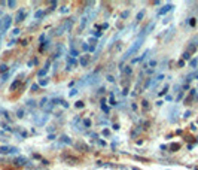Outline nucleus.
<instances>
[{
  "label": "nucleus",
  "mask_w": 198,
  "mask_h": 170,
  "mask_svg": "<svg viewBox=\"0 0 198 170\" xmlns=\"http://www.w3.org/2000/svg\"><path fill=\"white\" fill-rule=\"evenodd\" d=\"M0 43H2V41H0Z\"/></svg>",
  "instance_id": "a18cd8bd"
},
{
  "label": "nucleus",
  "mask_w": 198,
  "mask_h": 170,
  "mask_svg": "<svg viewBox=\"0 0 198 170\" xmlns=\"http://www.w3.org/2000/svg\"><path fill=\"white\" fill-rule=\"evenodd\" d=\"M38 88H39V85H38V84L32 85V91H38Z\"/></svg>",
  "instance_id": "c85d7f7f"
},
{
  "label": "nucleus",
  "mask_w": 198,
  "mask_h": 170,
  "mask_svg": "<svg viewBox=\"0 0 198 170\" xmlns=\"http://www.w3.org/2000/svg\"><path fill=\"white\" fill-rule=\"evenodd\" d=\"M148 54H149V49H148V51H146V52H145V54H143L142 57H139V58H134V60H133V63H139V61H143V60H145V58L148 57Z\"/></svg>",
  "instance_id": "423d86ee"
},
{
  "label": "nucleus",
  "mask_w": 198,
  "mask_h": 170,
  "mask_svg": "<svg viewBox=\"0 0 198 170\" xmlns=\"http://www.w3.org/2000/svg\"><path fill=\"white\" fill-rule=\"evenodd\" d=\"M149 85H151V79H148V81H146V85H145V88H148Z\"/></svg>",
  "instance_id": "a19ab883"
},
{
  "label": "nucleus",
  "mask_w": 198,
  "mask_h": 170,
  "mask_svg": "<svg viewBox=\"0 0 198 170\" xmlns=\"http://www.w3.org/2000/svg\"><path fill=\"white\" fill-rule=\"evenodd\" d=\"M128 15H130V11H124L121 17H122V18H128Z\"/></svg>",
  "instance_id": "4be33fe9"
},
{
  "label": "nucleus",
  "mask_w": 198,
  "mask_h": 170,
  "mask_svg": "<svg viewBox=\"0 0 198 170\" xmlns=\"http://www.w3.org/2000/svg\"><path fill=\"white\" fill-rule=\"evenodd\" d=\"M182 57H183V61H185V60H189V58H191V52H188V51H186V52H183V55H182Z\"/></svg>",
  "instance_id": "ddd939ff"
},
{
  "label": "nucleus",
  "mask_w": 198,
  "mask_h": 170,
  "mask_svg": "<svg viewBox=\"0 0 198 170\" xmlns=\"http://www.w3.org/2000/svg\"><path fill=\"white\" fill-rule=\"evenodd\" d=\"M42 17H43V11H38V12L34 14V18H36V20H39Z\"/></svg>",
  "instance_id": "4468645a"
},
{
  "label": "nucleus",
  "mask_w": 198,
  "mask_h": 170,
  "mask_svg": "<svg viewBox=\"0 0 198 170\" xmlns=\"http://www.w3.org/2000/svg\"><path fill=\"white\" fill-rule=\"evenodd\" d=\"M61 12H63V14L69 12V8H67V6H63V8H61Z\"/></svg>",
  "instance_id": "c756f323"
},
{
  "label": "nucleus",
  "mask_w": 198,
  "mask_h": 170,
  "mask_svg": "<svg viewBox=\"0 0 198 170\" xmlns=\"http://www.w3.org/2000/svg\"><path fill=\"white\" fill-rule=\"evenodd\" d=\"M179 66H180V67H183V66H185V61H183V60H180V61H179Z\"/></svg>",
  "instance_id": "4c0bfd02"
},
{
  "label": "nucleus",
  "mask_w": 198,
  "mask_h": 170,
  "mask_svg": "<svg viewBox=\"0 0 198 170\" xmlns=\"http://www.w3.org/2000/svg\"><path fill=\"white\" fill-rule=\"evenodd\" d=\"M48 139H49V140H54V139H55V136H54V134H49V136H48Z\"/></svg>",
  "instance_id": "ea45409f"
},
{
  "label": "nucleus",
  "mask_w": 198,
  "mask_h": 170,
  "mask_svg": "<svg viewBox=\"0 0 198 170\" xmlns=\"http://www.w3.org/2000/svg\"><path fill=\"white\" fill-rule=\"evenodd\" d=\"M143 108H145V109H148V108H149V105H148V102H143Z\"/></svg>",
  "instance_id": "58836bf2"
},
{
  "label": "nucleus",
  "mask_w": 198,
  "mask_h": 170,
  "mask_svg": "<svg viewBox=\"0 0 198 170\" xmlns=\"http://www.w3.org/2000/svg\"><path fill=\"white\" fill-rule=\"evenodd\" d=\"M10 17H4V20H3V33H4V30H8V27H9V24H10Z\"/></svg>",
  "instance_id": "39448f33"
},
{
  "label": "nucleus",
  "mask_w": 198,
  "mask_h": 170,
  "mask_svg": "<svg viewBox=\"0 0 198 170\" xmlns=\"http://www.w3.org/2000/svg\"><path fill=\"white\" fill-rule=\"evenodd\" d=\"M86 63H88V58H86V57L80 60V64H82V66H86Z\"/></svg>",
  "instance_id": "a878e982"
},
{
  "label": "nucleus",
  "mask_w": 198,
  "mask_h": 170,
  "mask_svg": "<svg viewBox=\"0 0 198 170\" xmlns=\"http://www.w3.org/2000/svg\"><path fill=\"white\" fill-rule=\"evenodd\" d=\"M171 9H173V5L167 3L165 6H162V8H161V9L158 11V15H165V14H167V12H170Z\"/></svg>",
  "instance_id": "f03ea898"
},
{
  "label": "nucleus",
  "mask_w": 198,
  "mask_h": 170,
  "mask_svg": "<svg viewBox=\"0 0 198 170\" xmlns=\"http://www.w3.org/2000/svg\"><path fill=\"white\" fill-rule=\"evenodd\" d=\"M109 102H110V105H116V102H115V97H113V94H110V97H109Z\"/></svg>",
  "instance_id": "aec40b11"
},
{
  "label": "nucleus",
  "mask_w": 198,
  "mask_h": 170,
  "mask_svg": "<svg viewBox=\"0 0 198 170\" xmlns=\"http://www.w3.org/2000/svg\"><path fill=\"white\" fill-rule=\"evenodd\" d=\"M20 32H21V30H20V29H15V30H14V32H12V33H14V35H18V33H20Z\"/></svg>",
  "instance_id": "e433bc0d"
},
{
  "label": "nucleus",
  "mask_w": 198,
  "mask_h": 170,
  "mask_svg": "<svg viewBox=\"0 0 198 170\" xmlns=\"http://www.w3.org/2000/svg\"><path fill=\"white\" fill-rule=\"evenodd\" d=\"M122 72H124V73H125V75H130V73H131V72H133V69H131V67H130V66H127V67H125V69H122Z\"/></svg>",
  "instance_id": "f8f14e48"
},
{
  "label": "nucleus",
  "mask_w": 198,
  "mask_h": 170,
  "mask_svg": "<svg viewBox=\"0 0 198 170\" xmlns=\"http://www.w3.org/2000/svg\"><path fill=\"white\" fill-rule=\"evenodd\" d=\"M142 42H143V38H139V39H137L136 42L133 43V46H131V48H130V49H128V51L125 52V55H124V58H127V57H131V55H133L134 52H137V49L140 48V45H142Z\"/></svg>",
  "instance_id": "f257e3e1"
},
{
  "label": "nucleus",
  "mask_w": 198,
  "mask_h": 170,
  "mask_svg": "<svg viewBox=\"0 0 198 170\" xmlns=\"http://www.w3.org/2000/svg\"><path fill=\"white\" fill-rule=\"evenodd\" d=\"M189 64H191V67H197L198 60H197V58H194V60H191V63H189Z\"/></svg>",
  "instance_id": "2eb2a0df"
},
{
  "label": "nucleus",
  "mask_w": 198,
  "mask_h": 170,
  "mask_svg": "<svg viewBox=\"0 0 198 170\" xmlns=\"http://www.w3.org/2000/svg\"><path fill=\"white\" fill-rule=\"evenodd\" d=\"M82 49H83V51H89V46H88V43H83V45H82Z\"/></svg>",
  "instance_id": "cd10ccee"
},
{
  "label": "nucleus",
  "mask_w": 198,
  "mask_h": 170,
  "mask_svg": "<svg viewBox=\"0 0 198 170\" xmlns=\"http://www.w3.org/2000/svg\"><path fill=\"white\" fill-rule=\"evenodd\" d=\"M83 126H85V127H91V121H89L88 118H86V120H83Z\"/></svg>",
  "instance_id": "412c9836"
},
{
  "label": "nucleus",
  "mask_w": 198,
  "mask_h": 170,
  "mask_svg": "<svg viewBox=\"0 0 198 170\" xmlns=\"http://www.w3.org/2000/svg\"><path fill=\"white\" fill-rule=\"evenodd\" d=\"M101 109H103V111H104L106 114H109V108H107V106L104 105V102H103V105H101Z\"/></svg>",
  "instance_id": "393cba45"
},
{
  "label": "nucleus",
  "mask_w": 198,
  "mask_h": 170,
  "mask_svg": "<svg viewBox=\"0 0 198 170\" xmlns=\"http://www.w3.org/2000/svg\"><path fill=\"white\" fill-rule=\"evenodd\" d=\"M8 76H9V72H8V73H4V75H2V79H0V81H2V82H4Z\"/></svg>",
  "instance_id": "bb28decb"
},
{
  "label": "nucleus",
  "mask_w": 198,
  "mask_h": 170,
  "mask_svg": "<svg viewBox=\"0 0 198 170\" xmlns=\"http://www.w3.org/2000/svg\"><path fill=\"white\" fill-rule=\"evenodd\" d=\"M189 24H191V26H195V18H191V20H189Z\"/></svg>",
  "instance_id": "72a5a7b5"
},
{
  "label": "nucleus",
  "mask_w": 198,
  "mask_h": 170,
  "mask_svg": "<svg viewBox=\"0 0 198 170\" xmlns=\"http://www.w3.org/2000/svg\"><path fill=\"white\" fill-rule=\"evenodd\" d=\"M192 76H194L195 79H198V72H195V73H192Z\"/></svg>",
  "instance_id": "37998d69"
},
{
  "label": "nucleus",
  "mask_w": 198,
  "mask_h": 170,
  "mask_svg": "<svg viewBox=\"0 0 198 170\" xmlns=\"http://www.w3.org/2000/svg\"><path fill=\"white\" fill-rule=\"evenodd\" d=\"M26 163H27L26 158H16V160H15V166H24Z\"/></svg>",
  "instance_id": "0eeeda50"
},
{
  "label": "nucleus",
  "mask_w": 198,
  "mask_h": 170,
  "mask_svg": "<svg viewBox=\"0 0 198 170\" xmlns=\"http://www.w3.org/2000/svg\"><path fill=\"white\" fill-rule=\"evenodd\" d=\"M48 70H49V63H48L43 69H40L39 72H38V76H40V78H42V76H45V75L48 73Z\"/></svg>",
  "instance_id": "20e7f679"
},
{
  "label": "nucleus",
  "mask_w": 198,
  "mask_h": 170,
  "mask_svg": "<svg viewBox=\"0 0 198 170\" xmlns=\"http://www.w3.org/2000/svg\"><path fill=\"white\" fill-rule=\"evenodd\" d=\"M10 151V146H0V154H8Z\"/></svg>",
  "instance_id": "1a4fd4ad"
},
{
  "label": "nucleus",
  "mask_w": 198,
  "mask_h": 170,
  "mask_svg": "<svg viewBox=\"0 0 198 170\" xmlns=\"http://www.w3.org/2000/svg\"><path fill=\"white\" fill-rule=\"evenodd\" d=\"M86 26V18H82V21H80V29H83Z\"/></svg>",
  "instance_id": "5701e85b"
},
{
  "label": "nucleus",
  "mask_w": 198,
  "mask_h": 170,
  "mask_svg": "<svg viewBox=\"0 0 198 170\" xmlns=\"http://www.w3.org/2000/svg\"><path fill=\"white\" fill-rule=\"evenodd\" d=\"M61 140H63L64 143H72V140H70L67 136H63V137H61Z\"/></svg>",
  "instance_id": "a211bd4d"
},
{
  "label": "nucleus",
  "mask_w": 198,
  "mask_h": 170,
  "mask_svg": "<svg viewBox=\"0 0 198 170\" xmlns=\"http://www.w3.org/2000/svg\"><path fill=\"white\" fill-rule=\"evenodd\" d=\"M167 90H168V85H165V87L162 88V91H159V96H164V94L167 93Z\"/></svg>",
  "instance_id": "6ab92c4d"
},
{
  "label": "nucleus",
  "mask_w": 198,
  "mask_h": 170,
  "mask_svg": "<svg viewBox=\"0 0 198 170\" xmlns=\"http://www.w3.org/2000/svg\"><path fill=\"white\" fill-rule=\"evenodd\" d=\"M170 148H171V149L174 151V149H179V145H177V143H173V145H171Z\"/></svg>",
  "instance_id": "473e14b6"
},
{
  "label": "nucleus",
  "mask_w": 198,
  "mask_h": 170,
  "mask_svg": "<svg viewBox=\"0 0 198 170\" xmlns=\"http://www.w3.org/2000/svg\"><path fill=\"white\" fill-rule=\"evenodd\" d=\"M16 114H18V117H20V118H22V117H24V111H21V109H20Z\"/></svg>",
  "instance_id": "2f4dec72"
},
{
  "label": "nucleus",
  "mask_w": 198,
  "mask_h": 170,
  "mask_svg": "<svg viewBox=\"0 0 198 170\" xmlns=\"http://www.w3.org/2000/svg\"><path fill=\"white\" fill-rule=\"evenodd\" d=\"M20 85H21V81H18V79H16L15 82H12V85H10V91H15Z\"/></svg>",
  "instance_id": "6e6552de"
},
{
  "label": "nucleus",
  "mask_w": 198,
  "mask_h": 170,
  "mask_svg": "<svg viewBox=\"0 0 198 170\" xmlns=\"http://www.w3.org/2000/svg\"><path fill=\"white\" fill-rule=\"evenodd\" d=\"M149 66L155 67V66H157V61H155V60H151V61H149Z\"/></svg>",
  "instance_id": "7c9ffc66"
},
{
  "label": "nucleus",
  "mask_w": 198,
  "mask_h": 170,
  "mask_svg": "<svg viewBox=\"0 0 198 170\" xmlns=\"http://www.w3.org/2000/svg\"><path fill=\"white\" fill-rule=\"evenodd\" d=\"M24 17H26V12H24L22 9H20L18 14H16V17H15V21H16V23H21V21L24 20Z\"/></svg>",
  "instance_id": "7ed1b4c3"
},
{
  "label": "nucleus",
  "mask_w": 198,
  "mask_h": 170,
  "mask_svg": "<svg viewBox=\"0 0 198 170\" xmlns=\"http://www.w3.org/2000/svg\"><path fill=\"white\" fill-rule=\"evenodd\" d=\"M101 32H92V36H95V38H101Z\"/></svg>",
  "instance_id": "b1692460"
},
{
  "label": "nucleus",
  "mask_w": 198,
  "mask_h": 170,
  "mask_svg": "<svg viewBox=\"0 0 198 170\" xmlns=\"http://www.w3.org/2000/svg\"><path fill=\"white\" fill-rule=\"evenodd\" d=\"M76 93H78V91H76V90H72V91H70V96H75V94H76Z\"/></svg>",
  "instance_id": "79ce46f5"
},
{
  "label": "nucleus",
  "mask_w": 198,
  "mask_h": 170,
  "mask_svg": "<svg viewBox=\"0 0 198 170\" xmlns=\"http://www.w3.org/2000/svg\"><path fill=\"white\" fill-rule=\"evenodd\" d=\"M143 15H145V12H143V11H142V12H139V14H137V17H136V20H137V21H140V20L143 18Z\"/></svg>",
  "instance_id": "f3484780"
},
{
  "label": "nucleus",
  "mask_w": 198,
  "mask_h": 170,
  "mask_svg": "<svg viewBox=\"0 0 198 170\" xmlns=\"http://www.w3.org/2000/svg\"><path fill=\"white\" fill-rule=\"evenodd\" d=\"M48 84H49V79H48V78H43V79H40L39 81L40 87H45V85H48Z\"/></svg>",
  "instance_id": "9d476101"
},
{
  "label": "nucleus",
  "mask_w": 198,
  "mask_h": 170,
  "mask_svg": "<svg viewBox=\"0 0 198 170\" xmlns=\"http://www.w3.org/2000/svg\"><path fill=\"white\" fill-rule=\"evenodd\" d=\"M112 128H113V130H118L119 126H118V124H113V127H112Z\"/></svg>",
  "instance_id": "c03bdc74"
},
{
  "label": "nucleus",
  "mask_w": 198,
  "mask_h": 170,
  "mask_svg": "<svg viewBox=\"0 0 198 170\" xmlns=\"http://www.w3.org/2000/svg\"><path fill=\"white\" fill-rule=\"evenodd\" d=\"M0 73H8V66L6 64H0Z\"/></svg>",
  "instance_id": "9b49d317"
},
{
  "label": "nucleus",
  "mask_w": 198,
  "mask_h": 170,
  "mask_svg": "<svg viewBox=\"0 0 198 170\" xmlns=\"http://www.w3.org/2000/svg\"><path fill=\"white\" fill-rule=\"evenodd\" d=\"M76 108H83V103H82V102H78V103H76Z\"/></svg>",
  "instance_id": "c9c22d12"
},
{
  "label": "nucleus",
  "mask_w": 198,
  "mask_h": 170,
  "mask_svg": "<svg viewBox=\"0 0 198 170\" xmlns=\"http://www.w3.org/2000/svg\"><path fill=\"white\" fill-rule=\"evenodd\" d=\"M6 5H8L9 8H15V5H16V2H15V0H10V2H8Z\"/></svg>",
  "instance_id": "dca6fc26"
},
{
  "label": "nucleus",
  "mask_w": 198,
  "mask_h": 170,
  "mask_svg": "<svg viewBox=\"0 0 198 170\" xmlns=\"http://www.w3.org/2000/svg\"><path fill=\"white\" fill-rule=\"evenodd\" d=\"M107 81H109V82H115V79H113V76H110V75L107 76Z\"/></svg>",
  "instance_id": "f704fd0d"
}]
</instances>
